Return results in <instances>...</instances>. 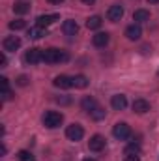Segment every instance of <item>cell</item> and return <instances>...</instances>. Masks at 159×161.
I'll return each instance as SVG.
<instances>
[{"label":"cell","instance_id":"obj_28","mask_svg":"<svg viewBox=\"0 0 159 161\" xmlns=\"http://www.w3.org/2000/svg\"><path fill=\"white\" fill-rule=\"evenodd\" d=\"M17 84H19V86H26V84H28V77H26V75H21V77L17 79Z\"/></svg>","mask_w":159,"mask_h":161},{"label":"cell","instance_id":"obj_16","mask_svg":"<svg viewBox=\"0 0 159 161\" xmlns=\"http://www.w3.org/2000/svg\"><path fill=\"white\" fill-rule=\"evenodd\" d=\"M80 107H82V111H86V113H92V111L97 107V103H96V99H94V97L86 96V97H82V101H80Z\"/></svg>","mask_w":159,"mask_h":161},{"label":"cell","instance_id":"obj_35","mask_svg":"<svg viewBox=\"0 0 159 161\" xmlns=\"http://www.w3.org/2000/svg\"><path fill=\"white\" fill-rule=\"evenodd\" d=\"M148 2H150V4H157L159 0H148Z\"/></svg>","mask_w":159,"mask_h":161},{"label":"cell","instance_id":"obj_19","mask_svg":"<svg viewBox=\"0 0 159 161\" xmlns=\"http://www.w3.org/2000/svg\"><path fill=\"white\" fill-rule=\"evenodd\" d=\"M101 17L99 15H92V17H88V21H86V26L90 28V30H97L99 26H101Z\"/></svg>","mask_w":159,"mask_h":161},{"label":"cell","instance_id":"obj_15","mask_svg":"<svg viewBox=\"0 0 159 161\" xmlns=\"http://www.w3.org/2000/svg\"><path fill=\"white\" fill-rule=\"evenodd\" d=\"M92 43H94L96 47H105V45L109 43V34H107V32H97V34L92 38Z\"/></svg>","mask_w":159,"mask_h":161},{"label":"cell","instance_id":"obj_2","mask_svg":"<svg viewBox=\"0 0 159 161\" xmlns=\"http://www.w3.org/2000/svg\"><path fill=\"white\" fill-rule=\"evenodd\" d=\"M66 60H68V54L60 53L58 49H47V51H43V62L45 64H56V62H66Z\"/></svg>","mask_w":159,"mask_h":161},{"label":"cell","instance_id":"obj_1","mask_svg":"<svg viewBox=\"0 0 159 161\" xmlns=\"http://www.w3.org/2000/svg\"><path fill=\"white\" fill-rule=\"evenodd\" d=\"M62 122H64L62 113H56V111H47V113L43 114V125H45V127H49V129L58 127Z\"/></svg>","mask_w":159,"mask_h":161},{"label":"cell","instance_id":"obj_5","mask_svg":"<svg viewBox=\"0 0 159 161\" xmlns=\"http://www.w3.org/2000/svg\"><path fill=\"white\" fill-rule=\"evenodd\" d=\"M25 60H26L28 64H40V62H43V51L38 49V47L28 49L26 54H25Z\"/></svg>","mask_w":159,"mask_h":161},{"label":"cell","instance_id":"obj_8","mask_svg":"<svg viewBox=\"0 0 159 161\" xmlns=\"http://www.w3.org/2000/svg\"><path fill=\"white\" fill-rule=\"evenodd\" d=\"M122 17H123V8H122V6L114 4V6H111V8H109V11H107V19H109V21L118 23Z\"/></svg>","mask_w":159,"mask_h":161},{"label":"cell","instance_id":"obj_6","mask_svg":"<svg viewBox=\"0 0 159 161\" xmlns=\"http://www.w3.org/2000/svg\"><path fill=\"white\" fill-rule=\"evenodd\" d=\"M140 36H142V28H140V25H129L127 28H125V38L131 41H137L140 40Z\"/></svg>","mask_w":159,"mask_h":161},{"label":"cell","instance_id":"obj_32","mask_svg":"<svg viewBox=\"0 0 159 161\" xmlns=\"http://www.w3.org/2000/svg\"><path fill=\"white\" fill-rule=\"evenodd\" d=\"M82 2H84V4H88V6H92V4H94L96 0H82Z\"/></svg>","mask_w":159,"mask_h":161},{"label":"cell","instance_id":"obj_29","mask_svg":"<svg viewBox=\"0 0 159 161\" xmlns=\"http://www.w3.org/2000/svg\"><path fill=\"white\" fill-rule=\"evenodd\" d=\"M56 101H58V103H62V105H68V103H69V99H68V97H56Z\"/></svg>","mask_w":159,"mask_h":161},{"label":"cell","instance_id":"obj_14","mask_svg":"<svg viewBox=\"0 0 159 161\" xmlns=\"http://www.w3.org/2000/svg\"><path fill=\"white\" fill-rule=\"evenodd\" d=\"M133 111L139 113V114H144V113L150 111V103L146 99H135L133 101Z\"/></svg>","mask_w":159,"mask_h":161},{"label":"cell","instance_id":"obj_13","mask_svg":"<svg viewBox=\"0 0 159 161\" xmlns=\"http://www.w3.org/2000/svg\"><path fill=\"white\" fill-rule=\"evenodd\" d=\"M111 105H112V109H116V111H123V109L127 107V99H125L123 94H116V96H112Z\"/></svg>","mask_w":159,"mask_h":161},{"label":"cell","instance_id":"obj_24","mask_svg":"<svg viewBox=\"0 0 159 161\" xmlns=\"http://www.w3.org/2000/svg\"><path fill=\"white\" fill-rule=\"evenodd\" d=\"M17 158H19V161H36L34 156H32L28 150H21V152L17 154Z\"/></svg>","mask_w":159,"mask_h":161},{"label":"cell","instance_id":"obj_30","mask_svg":"<svg viewBox=\"0 0 159 161\" xmlns=\"http://www.w3.org/2000/svg\"><path fill=\"white\" fill-rule=\"evenodd\" d=\"M123 161H140V159H139V156H125Z\"/></svg>","mask_w":159,"mask_h":161},{"label":"cell","instance_id":"obj_11","mask_svg":"<svg viewBox=\"0 0 159 161\" xmlns=\"http://www.w3.org/2000/svg\"><path fill=\"white\" fill-rule=\"evenodd\" d=\"M2 45H4V51H11V53H13V51H17V49L21 47V40H19L17 36H8Z\"/></svg>","mask_w":159,"mask_h":161},{"label":"cell","instance_id":"obj_22","mask_svg":"<svg viewBox=\"0 0 159 161\" xmlns=\"http://www.w3.org/2000/svg\"><path fill=\"white\" fill-rule=\"evenodd\" d=\"M139 154H140V146H139L137 142L127 144V148H125V156H139Z\"/></svg>","mask_w":159,"mask_h":161},{"label":"cell","instance_id":"obj_4","mask_svg":"<svg viewBox=\"0 0 159 161\" xmlns=\"http://www.w3.org/2000/svg\"><path fill=\"white\" fill-rule=\"evenodd\" d=\"M66 137L69 139V141H80L82 137H84V129H82V125L79 124H71V125H68V129H66Z\"/></svg>","mask_w":159,"mask_h":161},{"label":"cell","instance_id":"obj_26","mask_svg":"<svg viewBox=\"0 0 159 161\" xmlns=\"http://www.w3.org/2000/svg\"><path fill=\"white\" fill-rule=\"evenodd\" d=\"M4 90H9V84H8L6 77H0V92H4Z\"/></svg>","mask_w":159,"mask_h":161},{"label":"cell","instance_id":"obj_20","mask_svg":"<svg viewBox=\"0 0 159 161\" xmlns=\"http://www.w3.org/2000/svg\"><path fill=\"white\" fill-rule=\"evenodd\" d=\"M41 36H45V28H41L38 25L28 30V38H32V40H40Z\"/></svg>","mask_w":159,"mask_h":161},{"label":"cell","instance_id":"obj_3","mask_svg":"<svg viewBox=\"0 0 159 161\" xmlns=\"http://www.w3.org/2000/svg\"><path fill=\"white\" fill-rule=\"evenodd\" d=\"M112 135H114L118 141H125V139H129V137H131V127H129L125 122H120V124L114 125Z\"/></svg>","mask_w":159,"mask_h":161},{"label":"cell","instance_id":"obj_10","mask_svg":"<svg viewBox=\"0 0 159 161\" xmlns=\"http://www.w3.org/2000/svg\"><path fill=\"white\" fill-rule=\"evenodd\" d=\"M62 32H64L66 36H75V34L79 32V25H77L73 19H68V21H64V25H62Z\"/></svg>","mask_w":159,"mask_h":161},{"label":"cell","instance_id":"obj_23","mask_svg":"<svg viewBox=\"0 0 159 161\" xmlns=\"http://www.w3.org/2000/svg\"><path fill=\"white\" fill-rule=\"evenodd\" d=\"M90 116H92L94 120H103V118H105V109H101V107H96V109L90 113Z\"/></svg>","mask_w":159,"mask_h":161},{"label":"cell","instance_id":"obj_33","mask_svg":"<svg viewBox=\"0 0 159 161\" xmlns=\"http://www.w3.org/2000/svg\"><path fill=\"white\" fill-rule=\"evenodd\" d=\"M47 2H51V4H60V2H64V0H47Z\"/></svg>","mask_w":159,"mask_h":161},{"label":"cell","instance_id":"obj_27","mask_svg":"<svg viewBox=\"0 0 159 161\" xmlns=\"http://www.w3.org/2000/svg\"><path fill=\"white\" fill-rule=\"evenodd\" d=\"M0 96H2V99H4V101H8V99H11V97H13V92H11V90H4V92H0Z\"/></svg>","mask_w":159,"mask_h":161},{"label":"cell","instance_id":"obj_25","mask_svg":"<svg viewBox=\"0 0 159 161\" xmlns=\"http://www.w3.org/2000/svg\"><path fill=\"white\" fill-rule=\"evenodd\" d=\"M25 26H26V23H25L23 19H17V21H11V23H9V28H11V30H23Z\"/></svg>","mask_w":159,"mask_h":161},{"label":"cell","instance_id":"obj_9","mask_svg":"<svg viewBox=\"0 0 159 161\" xmlns=\"http://www.w3.org/2000/svg\"><path fill=\"white\" fill-rule=\"evenodd\" d=\"M58 19H60V15H58V13H51V15H40V17L36 19V23H38V26L45 28V26H49V25L56 23Z\"/></svg>","mask_w":159,"mask_h":161},{"label":"cell","instance_id":"obj_12","mask_svg":"<svg viewBox=\"0 0 159 161\" xmlns=\"http://www.w3.org/2000/svg\"><path fill=\"white\" fill-rule=\"evenodd\" d=\"M52 84H54L56 88L68 90V88H71V86H73V80H71V77H68V75H58L56 79L52 80Z\"/></svg>","mask_w":159,"mask_h":161},{"label":"cell","instance_id":"obj_7","mask_svg":"<svg viewBox=\"0 0 159 161\" xmlns=\"http://www.w3.org/2000/svg\"><path fill=\"white\" fill-rule=\"evenodd\" d=\"M88 148H90L92 152H101V150L105 148V137H101V135H94V137L88 141Z\"/></svg>","mask_w":159,"mask_h":161},{"label":"cell","instance_id":"obj_18","mask_svg":"<svg viewBox=\"0 0 159 161\" xmlns=\"http://www.w3.org/2000/svg\"><path fill=\"white\" fill-rule=\"evenodd\" d=\"M133 21H135L137 25L150 21V11H146V9H137V11L133 13Z\"/></svg>","mask_w":159,"mask_h":161},{"label":"cell","instance_id":"obj_17","mask_svg":"<svg viewBox=\"0 0 159 161\" xmlns=\"http://www.w3.org/2000/svg\"><path fill=\"white\" fill-rule=\"evenodd\" d=\"M13 11H15V13H19V15H25V13H28V11H30V4H28V2H25V0H19V2H15V4H13Z\"/></svg>","mask_w":159,"mask_h":161},{"label":"cell","instance_id":"obj_21","mask_svg":"<svg viewBox=\"0 0 159 161\" xmlns=\"http://www.w3.org/2000/svg\"><path fill=\"white\" fill-rule=\"evenodd\" d=\"M71 80H73L75 88H86L88 86V79L84 75H75V77H71Z\"/></svg>","mask_w":159,"mask_h":161},{"label":"cell","instance_id":"obj_34","mask_svg":"<svg viewBox=\"0 0 159 161\" xmlns=\"http://www.w3.org/2000/svg\"><path fill=\"white\" fill-rule=\"evenodd\" d=\"M82 161H96L94 158H86V159H82Z\"/></svg>","mask_w":159,"mask_h":161},{"label":"cell","instance_id":"obj_31","mask_svg":"<svg viewBox=\"0 0 159 161\" xmlns=\"http://www.w3.org/2000/svg\"><path fill=\"white\" fill-rule=\"evenodd\" d=\"M6 64H8V60H6V54H0V66L4 68Z\"/></svg>","mask_w":159,"mask_h":161}]
</instances>
